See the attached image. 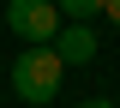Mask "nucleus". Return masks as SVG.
I'll return each instance as SVG.
<instances>
[{
	"label": "nucleus",
	"mask_w": 120,
	"mask_h": 108,
	"mask_svg": "<svg viewBox=\"0 0 120 108\" xmlns=\"http://www.w3.org/2000/svg\"><path fill=\"white\" fill-rule=\"evenodd\" d=\"M78 108H114V102H108V96H84Z\"/></svg>",
	"instance_id": "obj_6"
},
{
	"label": "nucleus",
	"mask_w": 120,
	"mask_h": 108,
	"mask_svg": "<svg viewBox=\"0 0 120 108\" xmlns=\"http://www.w3.org/2000/svg\"><path fill=\"white\" fill-rule=\"evenodd\" d=\"M54 54H60L66 66H90V60H96V30H90V24H60Z\"/></svg>",
	"instance_id": "obj_3"
},
{
	"label": "nucleus",
	"mask_w": 120,
	"mask_h": 108,
	"mask_svg": "<svg viewBox=\"0 0 120 108\" xmlns=\"http://www.w3.org/2000/svg\"><path fill=\"white\" fill-rule=\"evenodd\" d=\"M60 72H66V60H60L54 48H18L12 90L24 96V108H48V102L60 96Z\"/></svg>",
	"instance_id": "obj_1"
},
{
	"label": "nucleus",
	"mask_w": 120,
	"mask_h": 108,
	"mask_svg": "<svg viewBox=\"0 0 120 108\" xmlns=\"http://www.w3.org/2000/svg\"><path fill=\"white\" fill-rule=\"evenodd\" d=\"M54 6H60V24H90L102 12V0H54Z\"/></svg>",
	"instance_id": "obj_4"
},
{
	"label": "nucleus",
	"mask_w": 120,
	"mask_h": 108,
	"mask_svg": "<svg viewBox=\"0 0 120 108\" xmlns=\"http://www.w3.org/2000/svg\"><path fill=\"white\" fill-rule=\"evenodd\" d=\"M6 30H12L24 48H54L60 6H54V0H6Z\"/></svg>",
	"instance_id": "obj_2"
},
{
	"label": "nucleus",
	"mask_w": 120,
	"mask_h": 108,
	"mask_svg": "<svg viewBox=\"0 0 120 108\" xmlns=\"http://www.w3.org/2000/svg\"><path fill=\"white\" fill-rule=\"evenodd\" d=\"M102 18H114V24H120V0H102Z\"/></svg>",
	"instance_id": "obj_5"
}]
</instances>
